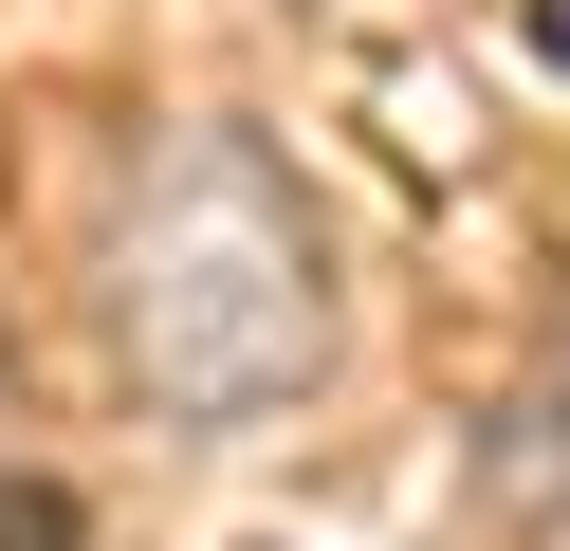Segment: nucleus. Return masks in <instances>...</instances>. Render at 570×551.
Instances as JSON below:
<instances>
[{"instance_id":"nucleus-1","label":"nucleus","mask_w":570,"mask_h":551,"mask_svg":"<svg viewBox=\"0 0 570 551\" xmlns=\"http://www.w3.org/2000/svg\"><path fill=\"white\" fill-rule=\"evenodd\" d=\"M92 331H111V386L166 441L295 423L350 350L313 184L258 129H148V166L111 184V239H92Z\"/></svg>"},{"instance_id":"nucleus-2","label":"nucleus","mask_w":570,"mask_h":551,"mask_svg":"<svg viewBox=\"0 0 570 551\" xmlns=\"http://www.w3.org/2000/svg\"><path fill=\"white\" fill-rule=\"evenodd\" d=\"M497 551H570V331L533 350L515 423H497Z\"/></svg>"},{"instance_id":"nucleus-3","label":"nucleus","mask_w":570,"mask_h":551,"mask_svg":"<svg viewBox=\"0 0 570 551\" xmlns=\"http://www.w3.org/2000/svg\"><path fill=\"white\" fill-rule=\"evenodd\" d=\"M0 551H75V496L56 478H0Z\"/></svg>"},{"instance_id":"nucleus-4","label":"nucleus","mask_w":570,"mask_h":551,"mask_svg":"<svg viewBox=\"0 0 570 551\" xmlns=\"http://www.w3.org/2000/svg\"><path fill=\"white\" fill-rule=\"evenodd\" d=\"M0 423H19V350H0ZM0 478H19V460H0Z\"/></svg>"}]
</instances>
